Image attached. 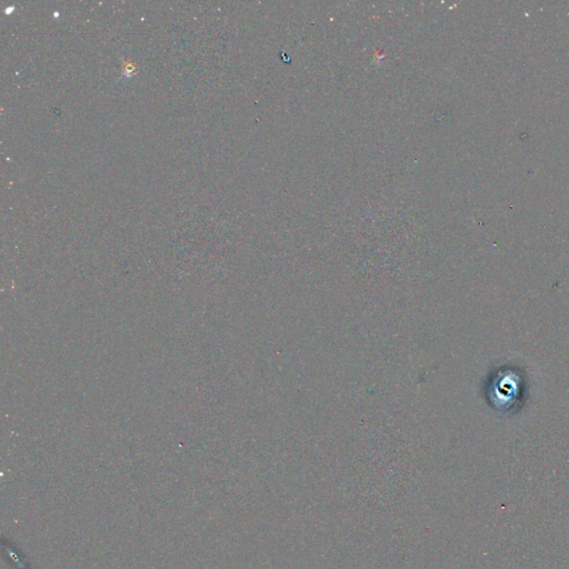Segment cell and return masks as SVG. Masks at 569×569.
Instances as JSON below:
<instances>
[{
    "label": "cell",
    "mask_w": 569,
    "mask_h": 569,
    "mask_svg": "<svg viewBox=\"0 0 569 569\" xmlns=\"http://www.w3.org/2000/svg\"><path fill=\"white\" fill-rule=\"evenodd\" d=\"M523 391L524 379L515 368H501L495 377L491 378L487 388L489 401L499 411H508L515 407Z\"/></svg>",
    "instance_id": "1"
}]
</instances>
